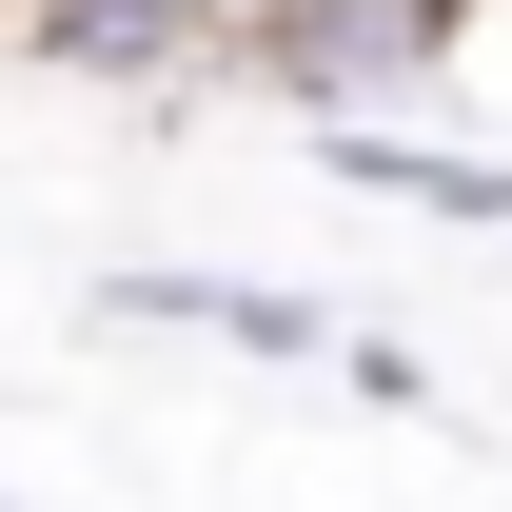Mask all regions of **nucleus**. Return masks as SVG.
Segmentation results:
<instances>
[{"label":"nucleus","mask_w":512,"mask_h":512,"mask_svg":"<svg viewBox=\"0 0 512 512\" xmlns=\"http://www.w3.org/2000/svg\"><path fill=\"white\" fill-rule=\"evenodd\" d=\"M453 40H473V0H276L256 20V99H296V119H394V99H434Z\"/></svg>","instance_id":"1"},{"label":"nucleus","mask_w":512,"mask_h":512,"mask_svg":"<svg viewBox=\"0 0 512 512\" xmlns=\"http://www.w3.org/2000/svg\"><path fill=\"white\" fill-rule=\"evenodd\" d=\"M20 60L79 79V99H119V119H217V99H256V60L197 0H20Z\"/></svg>","instance_id":"2"},{"label":"nucleus","mask_w":512,"mask_h":512,"mask_svg":"<svg viewBox=\"0 0 512 512\" xmlns=\"http://www.w3.org/2000/svg\"><path fill=\"white\" fill-rule=\"evenodd\" d=\"M99 335H197V355H256V375H335L316 296H276V276H178V256H119V276H99Z\"/></svg>","instance_id":"3"},{"label":"nucleus","mask_w":512,"mask_h":512,"mask_svg":"<svg viewBox=\"0 0 512 512\" xmlns=\"http://www.w3.org/2000/svg\"><path fill=\"white\" fill-rule=\"evenodd\" d=\"M316 178L335 197H394V217H434V237H512V158H453V138H394V119H335Z\"/></svg>","instance_id":"4"},{"label":"nucleus","mask_w":512,"mask_h":512,"mask_svg":"<svg viewBox=\"0 0 512 512\" xmlns=\"http://www.w3.org/2000/svg\"><path fill=\"white\" fill-rule=\"evenodd\" d=\"M335 394H375V414H453V394H434V355H414V335H335Z\"/></svg>","instance_id":"5"},{"label":"nucleus","mask_w":512,"mask_h":512,"mask_svg":"<svg viewBox=\"0 0 512 512\" xmlns=\"http://www.w3.org/2000/svg\"><path fill=\"white\" fill-rule=\"evenodd\" d=\"M197 20H217V40H237V60H256V20H276V0H197Z\"/></svg>","instance_id":"6"},{"label":"nucleus","mask_w":512,"mask_h":512,"mask_svg":"<svg viewBox=\"0 0 512 512\" xmlns=\"http://www.w3.org/2000/svg\"><path fill=\"white\" fill-rule=\"evenodd\" d=\"M0 512H20V493H0Z\"/></svg>","instance_id":"7"}]
</instances>
